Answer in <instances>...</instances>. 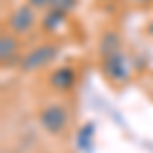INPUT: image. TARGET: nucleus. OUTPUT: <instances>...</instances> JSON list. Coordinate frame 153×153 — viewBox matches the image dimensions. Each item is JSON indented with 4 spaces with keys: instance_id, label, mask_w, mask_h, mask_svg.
<instances>
[{
    "instance_id": "0eeeda50",
    "label": "nucleus",
    "mask_w": 153,
    "mask_h": 153,
    "mask_svg": "<svg viewBox=\"0 0 153 153\" xmlns=\"http://www.w3.org/2000/svg\"><path fill=\"white\" fill-rule=\"evenodd\" d=\"M117 51H120V37L117 33H112V31H108L100 41V55L108 57V55H112Z\"/></svg>"
},
{
    "instance_id": "f03ea898",
    "label": "nucleus",
    "mask_w": 153,
    "mask_h": 153,
    "mask_svg": "<svg viewBox=\"0 0 153 153\" xmlns=\"http://www.w3.org/2000/svg\"><path fill=\"white\" fill-rule=\"evenodd\" d=\"M57 53H59L57 45H51V43L39 45V47H35L33 51H29V53L21 59V70H23V71L39 70V68H43V65L51 63L53 59L57 57Z\"/></svg>"
},
{
    "instance_id": "423d86ee",
    "label": "nucleus",
    "mask_w": 153,
    "mask_h": 153,
    "mask_svg": "<svg viewBox=\"0 0 153 153\" xmlns=\"http://www.w3.org/2000/svg\"><path fill=\"white\" fill-rule=\"evenodd\" d=\"M16 47H19V43L12 35H2V39H0V59H2L4 65L16 57Z\"/></svg>"
},
{
    "instance_id": "6e6552de",
    "label": "nucleus",
    "mask_w": 153,
    "mask_h": 153,
    "mask_svg": "<svg viewBox=\"0 0 153 153\" xmlns=\"http://www.w3.org/2000/svg\"><path fill=\"white\" fill-rule=\"evenodd\" d=\"M78 0H51L49 8L51 10H61V12H70L74 6H76Z\"/></svg>"
},
{
    "instance_id": "f257e3e1",
    "label": "nucleus",
    "mask_w": 153,
    "mask_h": 153,
    "mask_svg": "<svg viewBox=\"0 0 153 153\" xmlns=\"http://www.w3.org/2000/svg\"><path fill=\"white\" fill-rule=\"evenodd\" d=\"M39 123L41 129L47 131L49 135H59L68 127V112L59 104H49L39 112Z\"/></svg>"
},
{
    "instance_id": "9d476101",
    "label": "nucleus",
    "mask_w": 153,
    "mask_h": 153,
    "mask_svg": "<svg viewBox=\"0 0 153 153\" xmlns=\"http://www.w3.org/2000/svg\"><path fill=\"white\" fill-rule=\"evenodd\" d=\"M133 2H137V4H147V2H151V0H133Z\"/></svg>"
},
{
    "instance_id": "7ed1b4c3",
    "label": "nucleus",
    "mask_w": 153,
    "mask_h": 153,
    "mask_svg": "<svg viewBox=\"0 0 153 153\" xmlns=\"http://www.w3.org/2000/svg\"><path fill=\"white\" fill-rule=\"evenodd\" d=\"M33 25H35V10H33L31 4L19 6L10 14V19H8V29H10L12 35H25V33H29L33 29Z\"/></svg>"
},
{
    "instance_id": "1a4fd4ad",
    "label": "nucleus",
    "mask_w": 153,
    "mask_h": 153,
    "mask_svg": "<svg viewBox=\"0 0 153 153\" xmlns=\"http://www.w3.org/2000/svg\"><path fill=\"white\" fill-rule=\"evenodd\" d=\"M29 4L33 6V8H47L49 4H51V0H29Z\"/></svg>"
},
{
    "instance_id": "39448f33",
    "label": "nucleus",
    "mask_w": 153,
    "mask_h": 153,
    "mask_svg": "<svg viewBox=\"0 0 153 153\" xmlns=\"http://www.w3.org/2000/svg\"><path fill=\"white\" fill-rule=\"evenodd\" d=\"M76 82V71L71 68H59L57 71L51 74V86L57 90H70Z\"/></svg>"
},
{
    "instance_id": "20e7f679",
    "label": "nucleus",
    "mask_w": 153,
    "mask_h": 153,
    "mask_svg": "<svg viewBox=\"0 0 153 153\" xmlns=\"http://www.w3.org/2000/svg\"><path fill=\"white\" fill-rule=\"evenodd\" d=\"M104 63H102V70H104L106 78L114 80V82H123L127 80V61H125V55L117 51L108 57H102Z\"/></svg>"
}]
</instances>
